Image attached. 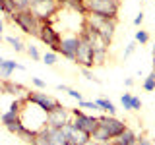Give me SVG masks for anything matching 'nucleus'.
Wrapping results in <instances>:
<instances>
[{
    "label": "nucleus",
    "instance_id": "f257e3e1",
    "mask_svg": "<svg viewBox=\"0 0 155 145\" xmlns=\"http://www.w3.org/2000/svg\"><path fill=\"white\" fill-rule=\"evenodd\" d=\"M19 122L23 124V128L39 134L43 128H47V110H43L39 105L31 103V101L23 99L21 108H19Z\"/></svg>",
    "mask_w": 155,
    "mask_h": 145
},
{
    "label": "nucleus",
    "instance_id": "f03ea898",
    "mask_svg": "<svg viewBox=\"0 0 155 145\" xmlns=\"http://www.w3.org/2000/svg\"><path fill=\"white\" fill-rule=\"evenodd\" d=\"M12 21L21 29L25 35H31V37H39V31H41V25L43 21L39 19L31 10H21V12H14L12 16Z\"/></svg>",
    "mask_w": 155,
    "mask_h": 145
},
{
    "label": "nucleus",
    "instance_id": "7ed1b4c3",
    "mask_svg": "<svg viewBox=\"0 0 155 145\" xmlns=\"http://www.w3.org/2000/svg\"><path fill=\"white\" fill-rule=\"evenodd\" d=\"M84 10L101 18H116L120 10V0H84Z\"/></svg>",
    "mask_w": 155,
    "mask_h": 145
},
{
    "label": "nucleus",
    "instance_id": "20e7f679",
    "mask_svg": "<svg viewBox=\"0 0 155 145\" xmlns=\"http://www.w3.org/2000/svg\"><path fill=\"white\" fill-rule=\"evenodd\" d=\"M81 68H93V45L91 39L85 33V29L80 31V45H78V52H76V60Z\"/></svg>",
    "mask_w": 155,
    "mask_h": 145
},
{
    "label": "nucleus",
    "instance_id": "39448f33",
    "mask_svg": "<svg viewBox=\"0 0 155 145\" xmlns=\"http://www.w3.org/2000/svg\"><path fill=\"white\" fill-rule=\"evenodd\" d=\"M60 8V0H33L31 2V12L41 19V21H48L51 16H54Z\"/></svg>",
    "mask_w": 155,
    "mask_h": 145
},
{
    "label": "nucleus",
    "instance_id": "423d86ee",
    "mask_svg": "<svg viewBox=\"0 0 155 145\" xmlns=\"http://www.w3.org/2000/svg\"><path fill=\"white\" fill-rule=\"evenodd\" d=\"M39 39H41L43 45H47L51 50L58 52V47H60V31H56V27L52 25L51 21H43L41 25V31H39Z\"/></svg>",
    "mask_w": 155,
    "mask_h": 145
},
{
    "label": "nucleus",
    "instance_id": "0eeeda50",
    "mask_svg": "<svg viewBox=\"0 0 155 145\" xmlns=\"http://www.w3.org/2000/svg\"><path fill=\"white\" fill-rule=\"evenodd\" d=\"M72 122H74L76 128H80L81 132H85L87 135H91L99 128V120L95 116H89L85 112H81L80 108H72Z\"/></svg>",
    "mask_w": 155,
    "mask_h": 145
},
{
    "label": "nucleus",
    "instance_id": "6e6552de",
    "mask_svg": "<svg viewBox=\"0 0 155 145\" xmlns=\"http://www.w3.org/2000/svg\"><path fill=\"white\" fill-rule=\"evenodd\" d=\"M72 122V110L66 108V106L58 105L56 108H52L51 112H47V126H52V128H62L64 124Z\"/></svg>",
    "mask_w": 155,
    "mask_h": 145
},
{
    "label": "nucleus",
    "instance_id": "1a4fd4ad",
    "mask_svg": "<svg viewBox=\"0 0 155 145\" xmlns=\"http://www.w3.org/2000/svg\"><path fill=\"white\" fill-rule=\"evenodd\" d=\"M78 45H80V33H68L60 39V47H58V52H60L64 58L68 60H76V52H78Z\"/></svg>",
    "mask_w": 155,
    "mask_h": 145
},
{
    "label": "nucleus",
    "instance_id": "9d476101",
    "mask_svg": "<svg viewBox=\"0 0 155 145\" xmlns=\"http://www.w3.org/2000/svg\"><path fill=\"white\" fill-rule=\"evenodd\" d=\"M97 120H99V128H103L113 139L118 137V135L126 130V124L122 122V120H118L116 116H109V114H107V116H101V118H97Z\"/></svg>",
    "mask_w": 155,
    "mask_h": 145
},
{
    "label": "nucleus",
    "instance_id": "9b49d317",
    "mask_svg": "<svg viewBox=\"0 0 155 145\" xmlns=\"http://www.w3.org/2000/svg\"><path fill=\"white\" fill-rule=\"evenodd\" d=\"M25 99L31 101V103H35V105H39L43 110H47V112H51L52 108H56V106L60 105L54 97H51L48 93H41V91H31V93L25 95Z\"/></svg>",
    "mask_w": 155,
    "mask_h": 145
},
{
    "label": "nucleus",
    "instance_id": "f8f14e48",
    "mask_svg": "<svg viewBox=\"0 0 155 145\" xmlns=\"http://www.w3.org/2000/svg\"><path fill=\"white\" fill-rule=\"evenodd\" d=\"M62 130H64L66 134V139H68V145H85L87 141H89V135H87L85 132H81L80 128H76L74 122H68L62 126Z\"/></svg>",
    "mask_w": 155,
    "mask_h": 145
},
{
    "label": "nucleus",
    "instance_id": "ddd939ff",
    "mask_svg": "<svg viewBox=\"0 0 155 145\" xmlns=\"http://www.w3.org/2000/svg\"><path fill=\"white\" fill-rule=\"evenodd\" d=\"M43 134H45L48 145H68V139H66V134L62 128H52V126H47L43 128Z\"/></svg>",
    "mask_w": 155,
    "mask_h": 145
},
{
    "label": "nucleus",
    "instance_id": "4468645a",
    "mask_svg": "<svg viewBox=\"0 0 155 145\" xmlns=\"http://www.w3.org/2000/svg\"><path fill=\"white\" fill-rule=\"evenodd\" d=\"M21 103H23V101H14V103L10 105V108H8L2 116H0V120H2V124H4V126L16 122V120L19 118V108H21Z\"/></svg>",
    "mask_w": 155,
    "mask_h": 145
},
{
    "label": "nucleus",
    "instance_id": "2eb2a0df",
    "mask_svg": "<svg viewBox=\"0 0 155 145\" xmlns=\"http://www.w3.org/2000/svg\"><path fill=\"white\" fill-rule=\"evenodd\" d=\"M14 70H23V66L18 64L16 60H6L4 58V64L0 66V79H8Z\"/></svg>",
    "mask_w": 155,
    "mask_h": 145
},
{
    "label": "nucleus",
    "instance_id": "dca6fc26",
    "mask_svg": "<svg viewBox=\"0 0 155 145\" xmlns=\"http://www.w3.org/2000/svg\"><path fill=\"white\" fill-rule=\"evenodd\" d=\"M114 143H118V145H136V141H138V135H136L132 130H128L126 128L122 134L118 135V137H114L113 139Z\"/></svg>",
    "mask_w": 155,
    "mask_h": 145
},
{
    "label": "nucleus",
    "instance_id": "f3484780",
    "mask_svg": "<svg viewBox=\"0 0 155 145\" xmlns=\"http://www.w3.org/2000/svg\"><path fill=\"white\" fill-rule=\"evenodd\" d=\"M89 137L93 139L95 143H99V145H107V143H110V141H113V137H110V135L107 134V132H105L103 128H97L95 132H93V134L89 135Z\"/></svg>",
    "mask_w": 155,
    "mask_h": 145
},
{
    "label": "nucleus",
    "instance_id": "a211bd4d",
    "mask_svg": "<svg viewBox=\"0 0 155 145\" xmlns=\"http://www.w3.org/2000/svg\"><path fill=\"white\" fill-rule=\"evenodd\" d=\"M95 103L99 105V108L103 110V112H107L109 116H116V106H114L113 101H109V99H97Z\"/></svg>",
    "mask_w": 155,
    "mask_h": 145
},
{
    "label": "nucleus",
    "instance_id": "6ab92c4d",
    "mask_svg": "<svg viewBox=\"0 0 155 145\" xmlns=\"http://www.w3.org/2000/svg\"><path fill=\"white\" fill-rule=\"evenodd\" d=\"M4 91H6V93H10V95H21V93H27L23 85L12 83V81H8V79H6V83H4Z\"/></svg>",
    "mask_w": 155,
    "mask_h": 145
},
{
    "label": "nucleus",
    "instance_id": "aec40b11",
    "mask_svg": "<svg viewBox=\"0 0 155 145\" xmlns=\"http://www.w3.org/2000/svg\"><path fill=\"white\" fill-rule=\"evenodd\" d=\"M4 41H6L8 45H12V48H14L16 52H23V50H25V45H23V43L19 41L18 37H14V35H8Z\"/></svg>",
    "mask_w": 155,
    "mask_h": 145
},
{
    "label": "nucleus",
    "instance_id": "412c9836",
    "mask_svg": "<svg viewBox=\"0 0 155 145\" xmlns=\"http://www.w3.org/2000/svg\"><path fill=\"white\" fill-rule=\"evenodd\" d=\"M58 91H64V93H68V95L72 97V99H76L78 103H80V101H84L81 93H78L76 89H72V87H68V85H62V83H60V85H58Z\"/></svg>",
    "mask_w": 155,
    "mask_h": 145
},
{
    "label": "nucleus",
    "instance_id": "4be33fe9",
    "mask_svg": "<svg viewBox=\"0 0 155 145\" xmlns=\"http://www.w3.org/2000/svg\"><path fill=\"white\" fill-rule=\"evenodd\" d=\"M0 10H2L6 16H12L16 12V6H14V0H0Z\"/></svg>",
    "mask_w": 155,
    "mask_h": 145
},
{
    "label": "nucleus",
    "instance_id": "5701e85b",
    "mask_svg": "<svg viewBox=\"0 0 155 145\" xmlns=\"http://www.w3.org/2000/svg\"><path fill=\"white\" fill-rule=\"evenodd\" d=\"M143 89L145 91H155V70L149 72V76L143 79Z\"/></svg>",
    "mask_w": 155,
    "mask_h": 145
},
{
    "label": "nucleus",
    "instance_id": "b1692460",
    "mask_svg": "<svg viewBox=\"0 0 155 145\" xmlns=\"http://www.w3.org/2000/svg\"><path fill=\"white\" fill-rule=\"evenodd\" d=\"M41 58H43V62H45L47 66H52V64H56V58H58V56H56L54 50H48V52H45Z\"/></svg>",
    "mask_w": 155,
    "mask_h": 145
},
{
    "label": "nucleus",
    "instance_id": "393cba45",
    "mask_svg": "<svg viewBox=\"0 0 155 145\" xmlns=\"http://www.w3.org/2000/svg\"><path fill=\"white\" fill-rule=\"evenodd\" d=\"M136 43H140V45H145V43H149V33L143 31V29L136 31Z\"/></svg>",
    "mask_w": 155,
    "mask_h": 145
},
{
    "label": "nucleus",
    "instance_id": "a878e982",
    "mask_svg": "<svg viewBox=\"0 0 155 145\" xmlns=\"http://www.w3.org/2000/svg\"><path fill=\"white\" fill-rule=\"evenodd\" d=\"M78 106H80V108H87V110H101L95 101H80Z\"/></svg>",
    "mask_w": 155,
    "mask_h": 145
},
{
    "label": "nucleus",
    "instance_id": "bb28decb",
    "mask_svg": "<svg viewBox=\"0 0 155 145\" xmlns=\"http://www.w3.org/2000/svg\"><path fill=\"white\" fill-rule=\"evenodd\" d=\"M25 52H27V54L33 58V60H41V52H39V48H37L35 45H27Z\"/></svg>",
    "mask_w": 155,
    "mask_h": 145
},
{
    "label": "nucleus",
    "instance_id": "cd10ccee",
    "mask_svg": "<svg viewBox=\"0 0 155 145\" xmlns=\"http://www.w3.org/2000/svg\"><path fill=\"white\" fill-rule=\"evenodd\" d=\"M132 97L134 95H130V93H124L122 97H120V103H122V106L126 110H132Z\"/></svg>",
    "mask_w": 155,
    "mask_h": 145
},
{
    "label": "nucleus",
    "instance_id": "c85d7f7f",
    "mask_svg": "<svg viewBox=\"0 0 155 145\" xmlns=\"http://www.w3.org/2000/svg\"><path fill=\"white\" fill-rule=\"evenodd\" d=\"M31 145H48V141H47V137H45V134H43V130L39 132L35 137H33V141H31Z\"/></svg>",
    "mask_w": 155,
    "mask_h": 145
},
{
    "label": "nucleus",
    "instance_id": "c756f323",
    "mask_svg": "<svg viewBox=\"0 0 155 145\" xmlns=\"http://www.w3.org/2000/svg\"><path fill=\"white\" fill-rule=\"evenodd\" d=\"M31 83L35 85V87H39V89H43V87H47V81H43L41 77H31Z\"/></svg>",
    "mask_w": 155,
    "mask_h": 145
},
{
    "label": "nucleus",
    "instance_id": "7c9ffc66",
    "mask_svg": "<svg viewBox=\"0 0 155 145\" xmlns=\"http://www.w3.org/2000/svg\"><path fill=\"white\" fill-rule=\"evenodd\" d=\"M81 72H84V76L87 77V79H91V81H95V83H101V79H97V77H95L93 74H91V72H89V68H84V70H81Z\"/></svg>",
    "mask_w": 155,
    "mask_h": 145
},
{
    "label": "nucleus",
    "instance_id": "2f4dec72",
    "mask_svg": "<svg viewBox=\"0 0 155 145\" xmlns=\"http://www.w3.org/2000/svg\"><path fill=\"white\" fill-rule=\"evenodd\" d=\"M134 50H136V41H132V43H130L128 47H126V50H124V58H128V56L132 54Z\"/></svg>",
    "mask_w": 155,
    "mask_h": 145
},
{
    "label": "nucleus",
    "instance_id": "473e14b6",
    "mask_svg": "<svg viewBox=\"0 0 155 145\" xmlns=\"http://www.w3.org/2000/svg\"><path fill=\"white\" fill-rule=\"evenodd\" d=\"M142 108V101L138 97H132V110H140Z\"/></svg>",
    "mask_w": 155,
    "mask_h": 145
},
{
    "label": "nucleus",
    "instance_id": "72a5a7b5",
    "mask_svg": "<svg viewBox=\"0 0 155 145\" xmlns=\"http://www.w3.org/2000/svg\"><path fill=\"white\" fill-rule=\"evenodd\" d=\"M136 145H151V141H149L147 137H143V135H140L138 141H136Z\"/></svg>",
    "mask_w": 155,
    "mask_h": 145
},
{
    "label": "nucleus",
    "instance_id": "f704fd0d",
    "mask_svg": "<svg viewBox=\"0 0 155 145\" xmlns=\"http://www.w3.org/2000/svg\"><path fill=\"white\" fill-rule=\"evenodd\" d=\"M142 21H143V12H140L138 16L134 18V25H138V27H140V25H142Z\"/></svg>",
    "mask_w": 155,
    "mask_h": 145
},
{
    "label": "nucleus",
    "instance_id": "c9c22d12",
    "mask_svg": "<svg viewBox=\"0 0 155 145\" xmlns=\"http://www.w3.org/2000/svg\"><path fill=\"white\" fill-rule=\"evenodd\" d=\"M124 85L126 87H132L134 85V79H132V77H126V79H124Z\"/></svg>",
    "mask_w": 155,
    "mask_h": 145
},
{
    "label": "nucleus",
    "instance_id": "e433bc0d",
    "mask_svg": "<svg viewBox=\"0 0 155 145\" xmlns=\"http://www.w3.org/2000/svg\"><path fill=\"white\" fill-rule=\"evenodd\" d=\"M2 31H4V21L0 19V35H2Z\"/></svg>",
    "mask_w": 155,
    "mask_h": 145
},
{
    "label": "nucleus",
    "instance_id": "4c0bfd02",
    "mask_svg": "<svg viewBox=\"0 0 155 145\" xmlns=\"http://www.w3.org/2000/svg\"><path fill=\"white\" fill-rule=\"evenodd\" d=\"M153 70H155V48H153Z\"/></svg>",
    "mask_w": 155,
    "mask_h": 145
},
{
    "label": "nucleus",
    "instance_id": "58836bf2",
    "mask_svg": "<svg viewBox=\"0 0 155 145\" xmlns=\"http://www.w3.org/2000/svg\"><path fill=\"white\" fill-rule=\"evenodd\" d=\"M2 43H4V37H2V35H0V47H2Z\"/></svg>",
    "mask_w": 155,
    "mask_h": 145
},
{
    "label": "nucleus",
    "instance_id": "ea45409f",
    "mask_svg": "<svg viewBox=\"0 0 155 145\" xmlns=\"http://www.w3.org/2000/svg\"><path fill=\"white\" fill-rule=\"evenodd\" d=\"M2 64H4V58H2V56H0V66H2Z\"/></svg>",
    "mask_w": 155,
    "mask_h": 145
},
{
    "label": "nucleus",
    "instance_id": "a19ab883",
    "mask_svg": "<svg viewBox=\"0 0 155 145\" xmlns=\"http://www.w3.org/2000/svg\"><path fill=\"white\" fill-rule=\"evenodd\" d=\"M107 145H118V143H114V141H110V143H107Z\"/></svg>",
    "mask_w": 155,
    "mask_h": 145
}]
</instances>
